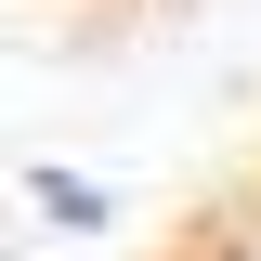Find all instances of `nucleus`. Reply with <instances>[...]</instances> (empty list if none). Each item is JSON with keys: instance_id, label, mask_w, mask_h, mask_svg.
Returning a JSON list of instances; mask_svg holds the SVG:
<instances>
[{"instance_id": "nucleus-1", "label": "nucleus", "mask_w": 261, "mask_h": 261, "mask_svg": "<svg viewBox=\"0 0 261 261\" xmlns=\"http://www.w3.org/2000/svg\"><path fill=\"white\" fill-rule=\"evenodd\" d=\"M27 209H39L53 235H105V222H118V196H105L92 170H65V157H39V170H27Z\"/></svg>"}]
</instances>
